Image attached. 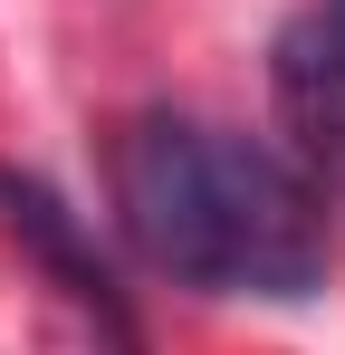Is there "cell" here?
<instances>
[{
	"instance_id": "6da1fadb",
	"label": "cell",
	"mask_w": 345,
	"mask_h": 355,
	"mask_svg": "<svg viewBox=\"0 0 345 355\" xmlns=\"http://www.w3.org/2000/svg\"><path fill=\"white\" fill-rule=\"evenodd\" d=\"M115 221L125 240L221 297H307L326 288V202L288 154L192 116H134L115 135Z\"/></svg>"
},
{
	"instance_id": "7a4b0ae2",
	"label": "cell",
	"mask_w": 345,
	"mask_h": 355,
	"mask_svg": "<svg viewBox=\"0 0 345 355\" xmlns=\"http://www.w3.org/2000/svg\"><path fill=\"white\" fill-rule=\"evenodd\" d=\"M278 106L317 154H345V0H307L278 29Z\"/></svg>"
},
{
	"instance_id": "3957f363",
	"label": "cell",
	"mask_w": 345,
	"mask_h": 355,
	"mask_svg": "<svg viewBox=\"0 0 345 355\" xmlns=\"http://www.w3.org/2000/svg\"><path fill=\"white\" fill-rule=\"evenodd\" d=\"M0 211H10V231H19V240H29V250L57 269V279H67V297H77V307L106 327V346H115V355H144V346H134V327H125V297H115V279L87 259V240H77V221H67V202H57L48 182L0 173Z\"/></svg>"
}]
</instances>
